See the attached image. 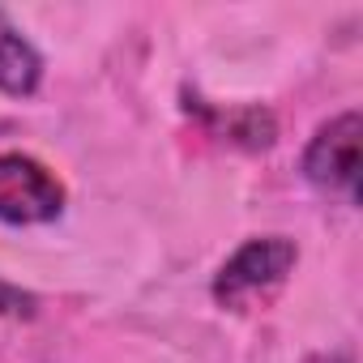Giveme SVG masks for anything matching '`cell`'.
Masks as SVG:
<instances>
[{"instance_id":"obj_4","label":"cell","mask_w":363,"mask_h":363,"mask_svg":"<svg viewBox=\"0 0 363 363\" xmlns=\"http://www.w3.org/2000/svg\"><path fill=\"white\" fill-rule=\"evenodd\" d=\"M43 86V56L39 48L13 26V18L0 9V94L30 99Z\"/></svg>"},{"instance_id":"obj_6","label":"cell","mask_w":363,"mask_h":363,"mask_svg":"<svg viewBox=\"0 0 363 363\" xmlns=\"http://www.w3.org/2000/svg\"><path fill=\"white\" fill-rule=\"evenodd\" d=\"M35 312H39V299L30 291L0 278V320H30Z\"/></svg>"},{"instance_id":"obj_3","label":"cell","mask_w":363,"mask_h":363,"mask_svg":"<svg viewBox=\"0 0 363 363\" xmlns=\"http://www.w3.org/2000/svg\"><path fill=\"white\" fill-rule=\"evenodd\" d=\"M65 184L30 154H0V223L48 227L65 214Z\"/></svg>"},{"instance_id":"obj_7","label":"cell","mask_w":363,"mask_h":363,"mask_svg":"<svg viewBox=\"0 0 363 363\" xmlns=\"http://www.w3.org/2000/svg\"><path fill=\"white\" fill-rule=\"evenodd\" d=\"M303 363H350V359H346L342 350H320V354H308Z\"/></svg>"},{"instance_id":"obj_5","label":"cell","mask_w":363,"mask_h":363,"mask_svg":"<svg viewBox=\"0 0 363 363\" xmlns=\"http://www.w3.org/2000/svg\"><path fill=\"white\" fill-rule=\"evenodd\" d=\"M218 137L244 145V150H269L278 137V124L265 107H235V111H214Z\"/></svg>"},{"instance_id":"obj_1","label":"cell","mask_w":363,"mask_h":363,"mask_svg":"<svg viewBox=\"0 0 363 363\" xmlns=\"http://www.w3.org/2000/svg\"><path fill=\"white\" fill-rule=\"evenodd\" d=\"M299 265V244L286 235H252L244 240L214 274V303L244 312L252 299L269 295L274 286H282L291 278V269Z\"/></svg>"},{"instance_id":"obj_2","label":"cell","mask_w":363,"mask_h":363,"mask_svg":"<svg viewBox=\"0 0 363 363\" xmlns=\"http://www.w3.org/2000/svg\"><path fill=\"white\" fill-rule=\"evenodd\" d=\"M359 137H363V116L354 107L329 116L312 133V141L303 145V158H299V171L312 189L342 193L350 206L359 201Z\"/></svg>"},{"instance_id":"obj_8","label":"cell","mask_w":363,"mask_h":363,"mask_svg":"<svg viewBox=\"0 0 363 363\" xmlns=\"http://www.w3.org/2000/svg\"><path fill=\"white\" fill-rule=\"evenodd\" d=\"M0 133H9V124H5V120H0Z\"/></svg>"}]
</instances>
